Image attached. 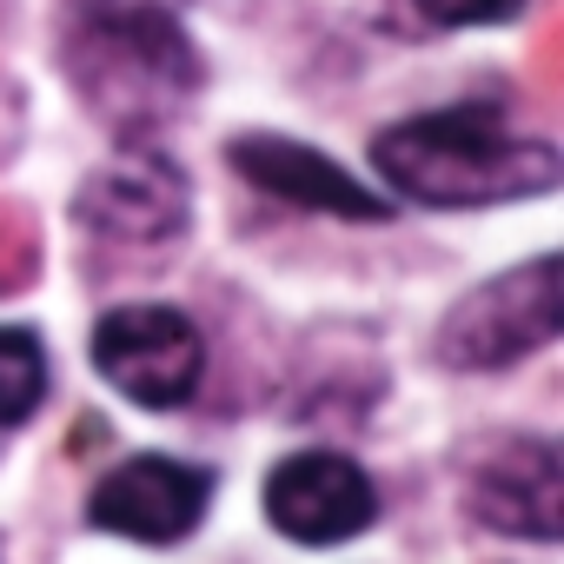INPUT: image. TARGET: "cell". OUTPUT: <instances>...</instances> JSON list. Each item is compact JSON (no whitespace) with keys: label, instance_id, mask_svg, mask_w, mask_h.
Returning a JSON list of instances; mask_svg holds the SVG:
<instances>
[{"label":"cell","instance_id":"1","mask_svg":"<svg viewBox=\"0 0 564 564\" xmlns=\"http://www.w3.org/2000/svg\"><path fill=\"white\" fill-rule=\"evenodd\" d=\"M372 166L399 199L419 206H498L557 186L564 160L538 133H511L491 107H452L399 120L372 140Z\"/></svg>","mask_w":564,"mask_h":564},{"label":"cell","instance_id":"2","mask_svg":"<svg viewBox=\"0 0 564 564\" xmlns=\"http://www.w3.org/2000/svg\"><path fill=\"white\" fill-rule=\"evenodd\" d=\"M193 54L180 41V28L160 8H107L87 21V67H80V94L120 120V127H147L160 113L180 107V94L193 87Z\"/></svg>","mask_w":564,"mask_h":564},{"label":"cell","instance_id":"3","mask_svg":"<svg viewBox=\"0 0 564 564\" xmlns=\"http://www.w3.org/2000/svg\"><path fill=\"white\" fill-rule=\"evenodd\" d=\"M564 326V265L557 252H538L518 272H498L471 300H458L438 326V359L465 366V372H491L511 366L538 346H551Z\"/></svg>","mask_w":564,"mask_h":564},{"label":"cell","instance_id":"4","mask_svg":"<svg viewBox=\"0 0 564 564\" xmlns=\"http://www.w3.org/2000/svg\"><path fill=\"white\" fill-rule=\"evenodd\" d=\"M94 372L147 412H173L206 379V339L180 306H120L94 326Z\"/></svg>","mask_w":564,"mask_h":564},{"label":"cell","instance_id":"5","mask_svg":"<svg viewBox=\"0 0 564 564\" xmlns=\"http://www.w3.org/2000/svg\"><path fill=\"white\" fill-rule=\"evenodd\" d=\"M259 505H265L272 531L293 538V544H346V538H359L379 518L372 478L352 458H339V452H293V458H279L265 471Z\"/></svg>","mask_w":564,"mask_h":564},{"label":"cell","instance_id":"6","mask_svg":"<svg viewBox=\"0 0 564 564\" xmlns=\"http://www.w3.org/2000/svg\"><path fill=\"white\" fill-rule=\"evenodd\" d=\"M206 505H213V471L206 465L140 452V458L113 465L94 485L87 518L100 531H113V538H133V544H180L186 531H199Z\"/></svg>","mask_w":564,"mask_h":564},{"label":"cell","instance_id":"7","mask_svg":"<svg viewBox=\"0 0 564 564\" xmlns=\"http://www.w3.org/2000/svg\"><path fill=\"white\" fill-rule=\"evenodd\" d=\"M232 173L286 206H306V213H333V219H359V226H379L392 219V199L366 193L339 160H326L319 147H300V140H279V133H239L226 147Z\"/></svg>","mask_w":564,"mask_h":564},{"label":"cell","instance_id":"8","mask_svg":"<svg viewBox=\"0 0 564 564\" xmlns=\"http://www.w3.org/2000/svg\"><path fill=\"white\" fill-rule=\"evenodd\" d=\"M471 505L491 531L538 538L551 544L564 531V478H557V445L544 438H505L491 458L471 465Z\"/></svg>","mask_w":564,"mask_h":564},{"label":"cell","instance_id":"9","mask_svg":"<svg viewBox=\"0 0 564 564\" xmlns=\"http://www.w3.org/2000/svg\"><path fill=\"white\" fill-rule=\"evenodd\" d=\"M80 219L113 239H173L186 226V186L160 153H127L80 186Z\"/></svg>","mask_w":564,"mask_h":564},{"label":"cell","instance_id":"10","mask_svg":"<svg viewBox=\"0 0 564 564\" xmlns=\"http://www.w3.org/2000/svg\"><path fill=\"white\" fill-rule=\"evenodd\" d=\"M47 399V346L28 326H0V425H21Z\"/></svg>","mask_w":564,"mask_h":564},{"label":"cell","instance_id":"11","mask_svg":"<svg viewBox=\"0 0 564 564\" xmlns=\"http://www.w3.org/2000/svg\"><path fill=\"white\" fill-rule=\"evenodd\" d=\"M412 8L432 28H491V21H511L524 0H412Z\"/></svg>","mask_w":564,"mask_h":564}]
</instances>
